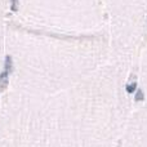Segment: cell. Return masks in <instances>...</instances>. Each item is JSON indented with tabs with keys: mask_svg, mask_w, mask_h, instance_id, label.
Instances as JSON below:
<instances>
[{
	"mask_svg": "<svg viewBox=\"0 0 147 147\" xmlns=\"http://www.w3.org/2000/svg\"><path fill=\"white\" fill-rule=\"evenodd\" d=\"M18 7H20L18 0H10V10H12V12H17Z\"/></svg>",
	"mask_w": 147,
	"mask_h": 147,
	"instance_id": "5b68a950",
	"label": "cell"
},
{
	"mask_svg": "<svg viewBox=\"0 0 147 147\" xmlns=\"http://www.w3.org/2000/svg\"><path fill=\"white\" fill-rule=\"evenodd\" d=\"M145 99V93H143L142 89H137V93H136V97H134V101L137 102H141Z\"/></svg>",
	"mask_w": 147,
	"mask_h": 147,
	"instance_id": "3957f363",
	"label": "cell"
},
{
	"mask_svg": "<svg viewBox=\"0 0 147 147\" xmlns=\"http://www.w3.org/2000/svg\"><path fill=\"white\" fill-rule=\"evenodd\" d=\"M8 75H9V72L7 71H3L0 74V90H3V89L7 88L8 85Z\"/></svg>",
	"mask_w": 147,
	"mask_h": 147,
	"instance_id": "6da1fadb",
	"label": "cell"
},
{
	"mask_svg": "<svg viewBox=\"0 0 147 147\" xmlns=\"http://www.w3.org/2000/svg\"><path fill=\"white\" fill-rule=\"evenodd\" d=\"M13 70V61H12V57L10 56H7L5 57V61H4V71L7 72H12Z\"/></svg>",
	"mask_w": 147,
	"mask_h": 147,
	"instance_id": "7a4b0ae2",
	"label": "cell"
},
{
	"mask_svg": "<svg viewBox=\"0 0 147 147\" xmlns=\"http://www.w3.org/2000/svg\"><path fill=\"white\" fill-rule=\"evenodd\" d=\"M125 89H127L128 93H133V92L137 90V83H136V81H133V83L128 84V85L125 86Z\"/></svg>",
	"mask_w": 147,
	"mask_h": 147,
	"instance_id": "277c9868",
	"label": "cell"
}]
</instances>
